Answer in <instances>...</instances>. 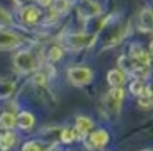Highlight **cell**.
Wrapping results in <instances>:
<instances>
[{
	"label": "cell",
	"instance_id": "6da1fadb",
	"mask_svg": "<svg viewBox=\"0 0 153 151\" xmlns=\"http://www.w3.org/2000/svg\"><path fill=\"white\" fill-rule=\"evenodd\" d=\"M118 65L121 71H123L129 76L136 77L137 79H140L141 77L146 76V74H147V66L141 64L132 58L126 57V56H121L119 58Z\"/></svg>",
	"mask_w": 153,
	"mask_h": 151
},
{
	"label": "cell",
	"instance_id": "7a4b0ae2",
	"mask_svg": "<svg viewBox=\"0 0 153 151\" xmlns=\"http://www.w3.org/2000/svg\"><path fill=\"white\" fill-rule=\"evenodd\" d=\"M95 35L84 34V33H74L65 36L63 44L65 47L73 50H81L91 46L95 40Z\"/></svg>",
	"mask_w": 153,
	"mask_h": 151
},
{
	"label": "cell",
	"instance_id": "3957f363",
	"mask_svg": "<svg viewBox=\"0 0 153 151\" xmlns=\"http://www.w3.org/2000/svg\"><path fill=\"white\" fill-rule=\"evenodd\" d=\"M68 78L74 85L81 86V85L88 84L92 80V73L89 68L82 66L71 67L67 71Z\"/></svg>",
	"mask_w": 153,
	"mask_h": 151
},
{
	"label": "cell",
	"instance_id": "277c9868",
	"mask_svg": "<svg viewBox=\"0 0 153 151\" xmlns=\"http://www.w3.org/2000/svg\"><path fill=\"white\" fill-rule=\"evenodd\" d=\"M15 65L19 71L23 73H29L35 67V60L32 54L28 51H22L16 55Z\"/></svg>",
	"mask_w": 153,
	"mask_h": 151
},
{
	"label": "cell",
	"instance_id": "5b68a950",
	"mask_svg": "<svg viewBox=\"0 0 153 151\" xmlns=\"http://www.w3.org/2000/svg\"><path fill=\"white\" fill-rule=\"evenodd\" d=\"M129 57L147 67L149 66L150 63H151V59H150L149 54L138 44L131 45L130 51H129Z\"/></svg>",
	"mask_w": 153,
	"mask_h": 151
},
{
	"label": "cell",
	"instance_id": "8992f818",
	"mask_svg": "<svg viewBox=\"0 0 153 151\" xmlns=\"http://www.w3.org/2000/svg\"><path fill=\"white\" fill-rule=\"evenodd\" d=\"M21 42L19 36L12 32L0 30V50H8L18 47Z\"/></svg>",
	"mask_w": 153,
	"mask_h": 151
},
{
	"label": "cell",
	"instance_id": "52a82bcc",
	"mask_svg": "<svg viewBox=\"0 0 153 151\" xmlns=\"http://www.w3.org/2000/svg\"><path fill=\"white\" fill-rule=\"evenodd\" d=\"M92 126H93V123H92V121L89 118L83 116L78 117L76 120V127H75L76 138L85 139L88 136Z\"/></svg>",
	"mask_w": 153,
	"mask_h": 151
},
{
	"label": "cell",
	"instance_id": "ba28073f",
	"mask_svg": "<svg viewBox=\"0 0 153 151\" xmlns=\"http://www.w3.org/2000/svg\"><path fill=\"white\" fill-rule=\"evenodd\" d=\"M100 12V8L98 4H96L93 1H90V0H85L79 6V13L81 15V17L85 18V19L94 17V16L98 15Z\"/></svg>",
	"mask_w": 153,
	"mask_h": 151
},
{
	"label": "cell",
	"instance_id": "9c48e42d",
	"mask_svg": "<svg viewBox=\"0 0 153 151\" xmlns=\"http://www.w3.org/2000/svg\"><path fill=\"white\" fill-rule=\"evenodd\" d=\"M40 15H42V12L37 7H35V6H27V7H24L21 10L22 20L29 24L36 22L39 19Z\"/></svg>",
	"mask_w": 153,
	"mask_h": 151
},
{
	"label": "cell",
	"instance_id": "30bf717a",
	"mask_svg": "<svg viewBox=\"0 0 153 151\" xmlns=\"http://www.w3.org/2000/svg\"><path fill=\"white\" fill-rule=\"evenodd\" d=\"M140 28L145 32H153V12L144 10L140 15Z\"/></svg>",
	"mask_w": 153,
	"mask_h": 151
},
{
	"label": "cell",
	"instance_id": "8fae6325",
	"mask_svg": "<svg viewBox=\"0 0 153 151\" xmlns=\"http://www.w3.org/2000/svg\"><path fill=\"white\" fill-rule=\"evenodd\" d=\"M109 135L105 130H96V132H92L90 135V143L91 145H93L94 147H103L105 144L109 142Z\"/></svg>",
	"mask_w": 153,
	"mask_h": 151
},
{
	"label": "cell",
	"instance_id": "7c38bea8",
	"mask_svg": "<svg viewBox=\"0 0 153 151\" xmlns=\"http://www.w3.org/2000/svg\"><path fill=\"white\" fill-rule=\"evenodd\" d=\"M17 124L22 129H28L34 124V117L28 112H22L17 117Z\"/></svg>",
	"mask_w": 153,
	"mask_h": 151
},
{
	"label": "cell",
	"instance_id": "4fadbf2b",
	"mask_svg": "<svg viewBox=\"0 0 153 151\" xmlns=\"http://www.w3.org/2000/svg\"><path fill=\"white\" fill-rule=\"evenodd\" d=\"M16 142V136L13 132H6L4 134L0 135V150L7 151Z\"/></svg>",
	"mask_w": 153,
	"mask_h": 151
},
{
	"label": "cell",
	"instance_id": "5bb4252c",
	"mask_svg": "<svg viewBox=\"0 0 153 151\" xmlns=\"http://www.w3.org/2000/svg\"><path fill=\"white\" fill-rule=\"evenodd\" d=\"M108 82L111 86L113 87H120V85L123 84L124 82V77L121 71L118 69H112L108 73Z\"/></svg>",
	"mask_w": 153,
	"mask_h": 151
},
{
	"label": "cell",
	"instance_id": "9a60e30c",
	"mask_svg": "<svg viewBox=\"0 0 153 151\" xmlns=\"http://www.w3.org/2000/svg\"><path fill=\"white\" fill-rule=\"evenodd\" d=\"M16 124H17V117L13 113L4 112V113L1 114V116H0V125L3 128L10 129V128L15 127Z\"/></svg>",
	"mask_w": 153,
	"mask_h": 151
},
{
	"label": "cell",
	"instance_id": "2e32d148",
	"mask_svg": "<svg viewBox=\"0 0 153 151\" xmlns=\"http://www.w3.org/2000/svg\"><path fill=\"white\" fill-rule=\"evenodd\" d=\"M139 97V103L143 108H151L153 106V91L149 87H145L143 93Z\"/></svg>",
	"mask_w": 153,
	"mask_h": 151
},
{
	"label": "cell",
	"instance_id": "e0dca14e",
	"mask_svg": "<svg viewBox=\"0 0 153 151\" xmlns=\"http://www.w3.org/2000/svg\"><path fill=\"white\" fill-rule=\"evenodd\" d=\"M108 96L116 101L117 103L121 105V103H122V100H123V97H124V91H123V89L120 88V87H113V88L109 91Z\"/></svg>",
	"mask_w": 153,
	"mask_h": 151
},
{
	"label": "cell",
	"instance_id": "ac0fdd59",
	"mask_svg": "<svg viewBox=\"0 0 153 151\" xmlns=\"http://www.w3.org/2000/svg\"><path fill=\"white\" fill-rule=\"evenodd\" d=\"M60 139L63 143H71L75 139H76V134L75 129L65 128L60 134Z\"/></svg>",
	"mask_w": 153,
	"mask_h": 151
},
{
	"label": "cell",
	"instance_id": "d6986e66",
	"mask_svg": "<svg viewBox=\"0 0 153 151\" xmlns=\"http://www.w3.org/2000/svg\"><path fill=\"white\" fill-rule=\"evenodd\" d=\"M13 90V84L12 82H0V97L4 98L7 97L8 95L12 94Z\"/></svg>",
	"mask_w": 153,
	"mask_h": 151
},
{
	"label": "cell",
	"instance_id": "ffe728a7",
	"mask_svg": "<svg viewBox=\"0 0 153 151\" xmlns=\"http://www.w3.org/2000/svg\"><path fill=\"white\" fill-rule=\"evenodd\" d=\"M144 89H145V87H144L143 82H142L140 79H137L136 81H134L129 86L130 92H131L134 95H137V96H140L141 94L143 93Z\"/></svg>",
	"mask_w": 153,
	"mask_h": 151
},
{
	"label": "cell",
	"instance_id": "44dd1931",
	"mask_svg": "<svg viewBox=\"0 0 153 151\" xmlns=\"http://www.w3.org/2000/svg\"><path fill=\"white\" fill-rule=\"evenodd\" d=\"M68 8V2L66 0H55L53 3V10L57 13H63Z\"/></svg>",
	"mask_w": 153,
	"mask_h": 151
},
{
	"label": "cell",
	"instance_id": "7402d4cb",
	"mask_svg": "<svg viewBox=\"0 0 153 151\" xmlns=\"http://www.w3.org/2000/svg\"><path fill=\"white\" fill-rule=\"evenodd\" d=\"M62 57V51L59 47H53L49 51V59L51 61H57Z\"/></svg>",
	"mask_w": 153,
	"mask_h": 151
},
{
	"label": "cell",
	"instance_id": "603a6c76",
	"mask_svg": "<svg viewBox=\"0 0 153 151\" xmlns=\"http://www.w3.org/2000/svg\"><path fill=\"white\" fill-rule=\"evenodd\" d=\"M22 151H40L39 145L34 141H29L22 147Z\"/></svg>",
	"mask_w": 153,
	"mask_h": 151
},
{
	"label": "cell",
	"instance_id": "cb8c5ba5",
	"mask_svg": "<svg viewBox=\"0 0 153 151\" xmlns=\"http://www.w3.org/2000/svg\"><path fill=\"white\" fill-rule=\"evenodd\" d=\"M0 22L1 23H10V17L2 8H0Z\"/></svg>",
	"mask_w": 153,
	"mask_h": 151
},
{
	"label": "cell",
	"instance_id": "d4e9b609",
	"mask_svg": "<svg viewBox=\"0 0 153 151\" xmlns=\"http://www.w3.org/2000/svg\"><path fill=\"white\" fill-rule=\"evenodd\" d=\"M34 82L36 83L37 85H45L46 84V78H45L44 75L42 74H37L36 76L34 77Z\"/></svg>",
	"mask_w": 153,
	"mask_h": 151
},
{
	"label": "cell",
	"instance_id": "484cf974",
	"mask_svg": "<svg viewBox=\"0 0 153 151\" xmlns=\"http://www.w3.org/2000/svg\"><path fill=\"white\" fill-rule=\"evenodd\" d=\"M42 6H48L51 3V0H36Z\"/></svg>",
	"mask_w": 153,
	"mask_h": 151
},
{
	"label": "cell",
	"instance_id": "4316f807",
	"mask_svg": "<svg viewBox=\"0 0 153 151\" xmlns=\"http://www.w3.org/2000/svg\"><path fill=\"white\" fill-rule=\"evenodd\" d=\"M13 1H15L16 3L18 4V5H22V4L26 3V2H28L29 0H13Z\"/></svg>",
	"mask_w": 153,
	"mask_h": 151
},
{
	"label": "cell",
	"instance_id": "83f0119b",
	"mask_svg": "<svg viewBox=\"0 0 153 151\" xmlns=\"http://www.w3.org/2000/svg\"><path fill=\"white\" fill-rule=\"evenodd\" d=\"M150 52L153 54V40L151 42V44H150Z\"/></svg>",
	"mask_w": 153,
	"mask_h": 151
},
{
	"label": "cell",
	"instance_id": "f1b7e54d",
	"mask_svg": "<svg viewBox=\"0 0 153 151\" xmlns=\"http://www.w3.org/2000/svg\"><path fill=\"white\" fill-rule=\"evenodd\" d=\"M145 151H150V150H145Z\"/></svg>",
	"mask_w": 153,
	"mask_h": 151
}]
</instances>
